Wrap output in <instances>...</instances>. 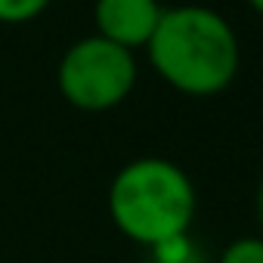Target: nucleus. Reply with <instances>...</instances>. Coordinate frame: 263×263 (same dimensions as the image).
Segmentation results:
<instances>
[{
	"label": "nucleus",
	"mask_w": 263,
	"mask_h": 263,
	"mask_svg": "<svg viewBox=\"0 0 263 263\" xmlns=\"http://www.w3.org/2000/svg\"><path fill=\"white\" fill-rule=\"evenodd\" d=\"M146 50L158 78L183 96L223 93L241 62L232 25L217 10L198 4L164 10Z\"/></svg>",
	"instance_id": "nucleus-1"
},
{
	"label": "nucleus",
	"mask_w": 263,
	"mask_h": 263,
	"mask_svg": "<svg viewBox=\"0 0 263 263\" xmlns=\"http://www.w3.org/2000/svg\"><path fill=\"white\" fill-rule=\"evenodd\" d=\"M198 211L192 177L158 155L127 161L108 186V214L121 235L161 251L189 235Z\"/></svg>",
	"instance_id": "nucleus-2"
},
{
	"label": "nucleus",
	"mask_w": 263,
	"mask_h": 263,
	"mask_svg": "<svg viewBox=\"0 0 263 263\" xmlns=\"http://www.w3.org/2000/svg\"><path fill=\"white\" fill-rule=\"evenodd\" d=\"M56 84L68 105L81 111H108L137 87V59L130 50L90 34L62 53Z\"/></svg>",
	"instance_id": "nucleus-3"
},
{
	"label": "nucleus",
	"mask_w": 263,
	"mask_h": 263,
	"mask_svg": "<svg viewBox=\"0 0 263 263\" xmlns=\"http://www.w3.org/2000/svg\"><path fill=\"white\" fill-rule=\"evenodd\" d=\"M161 13L164 7L158 0H96L93 4L96 34L130 53L152 41Z\"/></svg>",
	"instance_id": "nucleus-4"
},
{
	"label": "nucleus",
	"mask_w": 263,
	"mask_h": 263,
	"mask_svg": "<svg viewBox=\"0 0 263 263\" xmlns=\"http://www.w3.org/2000/svg\"><path fill=\"white\" fill-rule=\"evenodd\" d=\"M53 0H0V22L4 25H25L47 13Z\"/></svg>",
	"instance_id": "nucleus-5"
},
{
	"label": "nucleus",
	"mask_w": 263,
	"mask_h": 263,
	"mask_svg": "<svg viewBox=\"0 0 263 263\" xmlns=\"http://www.w3.org/2000/svg\"><path fill=\"white\" fill-rule=\"evenodd\" d=\"M220 263H263V235H245L226 245Z\"/></svg>",
	"instance_id": "nucleus-6"
},
{
	"label": "nucleus",
	"mask_w": 263,
	"mask_h": 263,
	"mask_svg": "<svg viewBox=\"0 0 263 263\" xmlns=\"http://www.w3.org/2000/svg\"><path fill=\"white\" fill-rule=\"evenodd\" d=\"M257 220H260V235H263V180L257 186Z\"/></svg>",
	"instance_id": "nucleus-7"
},
{
	"label": "nucleus",
	"mask_w": 263,
	"mask_h": 263,
	"mask_svg": "<svg viewBox=\"0 0 263 263\" xmlns=\"http://www.w3.org/2000/svg\"><path fill=\"white\" fill-rule=\"evenodd\" d=\"M248 7H251L257 16H263V0H248Z\"/></svg>",
	"instance_id": "nucleus-8"
}]
</instances>
